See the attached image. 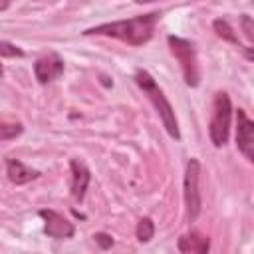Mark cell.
I'll return each mask as SVG.
<instances>
[{"instance_id":"6da1fadb","label":"cell","mask_w":254,"mask_h":254,"mask_svg":"<svg viewBox=\"0 0 254 254\" xmlns=\"http://www.w3.org/2000/svg\"><path fill=\"white\" fill-rule=\"evenodd\" d=\"M159 18H161V12H149V14L129 18V20L99 24V26L85 30L83 34L85 36H109V38L123 40L131 46H143L153 38L155 24L159 22Z\"/></svg>"},{"instance_id":"7a4b0ae2","label":"cell","mask_w":254,"mask_h":254,"mask_svg":"<svg viewBox=\"0 0 254 254\" xmlns=\"http://www.w3.org/2000/svg\"><path fill=\"white\" fill-rule=\"evenodd\" d=\"M135 81H137V85L143 89V93L149 97V101L153 103V107L157 109V113H159V117H161L165 129H167V133H169L173 139L179 141V139H181L179 121H177L175 109H173V105L169 103V99L165 97L163 89L157 85V81H155V79L151 77V73L145 71V69H139V71L135 73Z\"/></svg>"},{"instance_id":"3957f363","label":"cell","mask_w":254,"mask_h":254,"mask_svg":"<svg viewBox=\"0 0 254 254\" xmlns=\"http://www.w3.org/2000/svg\"><path fill=\"white\" fill-rule=\"evenodd\" d=\"M167 42H169V48H171L173 56L181 64V71H183L185 83L189 87H196L200 83V69H198L194 46L189 40L179 38V36H169Z\"/></svg>"},{"instance_id":"277c9868","label":"cell","mask_w":254,"mask_h":254,"mask_svg":"<svg viewBox=\"0 0 254 254\" xmlns=\"http://www.w3.org/2000/svg\"><path fill=\"white\" fill-rule=\"evenodd\" d=\"M230 119H232L230 97H228V93L218 91L214 95V101H212V117H210V125H208L210 141L214 147H222L228 141Z\"/></svg>"},{"instance_id":"5b68a950","label":"cell","mask_w":254,"mask_h":254,"mask_svg":"<svg viewBox=\"0 0 254 254\" xmlns=\"http://www.w3.org/2000/svg\"><path fill=\"white\" fill-rule=\"evenodd\" d=\"M185 204H187V216L190 222H194L202 208V196H200V163L196 159L187 161L185 169Z\"/></svg>"},{"instance_id":"8992f818","label":"cell","mask_w":254,"mask_h":254,"mask_svg":"<svg viewBox=\"0 0 254 254\" xmlns=\"http://www.w3.org/2000/svg\"><path fill=\"white\" fill-rule=\"evenodd\" d=\"M236 145L248 161H254V123L244 109L236 111Z\"/></svg>"},{"instance_id":"52a82bcc","label":"cell","mask_w":254,"mask_h":254,"mask_svg":"<svg viewBox=\"0 0 254 254\" xmlns=\"http://www.w3.org/2000/svg\"><path fill=\"white\" fill-rule=\"evenodd\" d=\"M42 218H44V232L50 236V238H71L75 234V226L73 222H69L65 216H62L60 212L56 210H50V208H42L38 212Z\"/></svg>"},{"instance_id":"ba28073f","label":"cell","mask_w":254,"mask_h":254,"mask_svg":"<svg viewBox=\"0 0 254 254\" xmlns=\"http://www.w3.org/2000/svg\"><path fill=\"white\" fill-rule=\"evenodd\" d=\"M34 73L40 83H48L64 73V60L58 54H48L34 64Z\"/></svg>"},{"instance_id":"9c48e42d","label":"cell","mask_w":254,"mask_h":254,"mask_svg":"<svg viewBox=\"0 0 254 254\" xmlns=\"http://www.w3.org/2000/svg\"><path fill=\"white\" fill-rule=\"evenodd\" d=\"M69 169H71V196L75 200H83L87 185L91 181V173L87 169V165L79 159H71L69 161Z\"/></svg>"},{"instance_id":"30bf717a","label":"cell","mask_w":254,"mask_h":254,"mask_svg":"<svg viewBox=\"0 0 254 254\" xmlns=\"http://www.w3.org/2000/svg\"><path fill=\"white\" fill-rule=\"evenodd\" d=\"M6 175H8L10 183H14V185H26L40 177V173L36 169L26 167L18 159H6Z\"/></svg>"},{"instance_id":"8fae6325","label":"cell","mask_w":254,"mask_h":254,"mask_svg":"<svg viewBox=\"0 0 254 254\" xmlns=\"http://www.w3.org/2000/svg\"><path fill=\"white\" fill-rule=\"evenodd\" d=\"M181 252H192V254H208V236L192 230L190 234H185L179 238Z\"/></svg>"},{"instance_id":"7c38bea8","label":"cell","mask_w":254,"mask_h":254,"mask_svg":"<svg viewBox=\"0 0 254 254\" xmlns=\"http://www.w3.org/2000/svg\"><path fill=\"white\" fill-rule=\"evenodd\" d=\"M212 28H214V32H216V36H218V38H222V40H226V42H230V44H234V46L242 48V46H240L238 36L234 34V30L230 28V24H228L226 20H222V18L214 20V22H212Z\"/></svg>"},{"instance_id":"4fadbf2b","label":"cell","mask_w":254,"mask_h":254,"mask_svg":"<svg viewBox=\"0 0 254 254\" xmlns=\"http://www.w3.org/2000/svg\"><path fill=\"white\" fill-rule=\"evenodd\" d=\"M135 234H137V240L139 242H149L153 236H155V224L149 216L141 218L137 222V228H135Z\"/></svg>"},{"instance_id":"5bb4252c","label":"cell","mask_w":254,"mask_h":254,"mask_svg":"<svg viewBox=\"0 0 254 254\" xmlns=\"http://www.w3.org/2000/svg\"><path fill=\"white\" fill-rule=\"evenodd\" d=\"M22 131H24V127L20 123H10V125L0 123V139H12V137L20 135Z\"/></svg>"},{"instance_id":"9a60e30c","label":"cell","mask_w":254,"mask_h":254,"mask_svg":"<svg viewBox=\"0 0 254 254\" xmlns=\"http://www.w3.org/2000/svg\"><path fill=\"white\" fill-rule=\"evenodd\" d=\"M0 56H4V58H22L24 52H22V48H18L16 44L0 42Z\"/></svg>"},{"instance_id":"2e32d148","label":"cell","mask_w":254,"mask_h":254,"mask_svg":"<svg viewBox=\"0 0 254 254\" xmlns=\"http://www.w3.org/2000/svg\"><path fill=\"white\" fill-rule=\"evenodd\" d=\"M93 238H95V242H97L101 248H109V246L113 244V238H111L109 234H105V232H97V234H93Z\"/></svg>"},{"instance_id":"e0dca14e","label":"cell","mask_w":254,"mask_h":254,"mask_svg":"<svg viewBox=\"0 0 254 254\" xmlns=\"http://www.w3.org/2000/svg\"><path fill=\"white\" fill-rule=\"evenodd\" d=\"M242 26H244V34H246V38L248 40H252V20H250V16H242Z\"/></svg>"},{"instance_id":"ac0fdd59","label":"cell","mask_w":254,"mask_h":254,"mask_svg":"<svg viewBox=\"0 0 254 254\" xmlns=\"http://www.w3.org/2000/svg\"><path fill=\"white\" fill-rule=\"evenodd\" d=\"M8 6H10V4H8V2H0V10H6V8H8Z\"/></svg>"},{"instance_id":"d6986e66","label":"cell","mask_w":254,"mask_h":254,"mask_svg":"<svg viewBox=\"0 0 254 254\" xmlns=\"http://www.w3.org/2000/svg\"><path fill=\"white\" fill-rule=\"evenodd\" d=\"M2 73H4V69H2V65H0V75H2Z\"/></svg>"}]
</instances>
